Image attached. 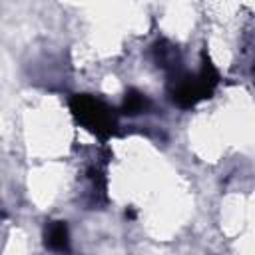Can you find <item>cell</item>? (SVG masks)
<instances>
[{
  "instance_id": "obj_3",
  "label": "cell",
  "mask_w": 255,
  "mask_h": 255,
  "mask_svg": "<svg viewBox=\"0 0 255 255\" xmlns=\"http://www.w3.org/2000/svg\"><path fill=\"white\" fill-rule=\"evenodd\" d=\"M44 243L48 249L64 253L70 249V231L66 221H48L44 227Z\"/></svg>"
},
{
  "instance_id": "obj_4",
  "label": "cell",
  "mask_w": 255,
  "mask_h": 255,
  "mask_svg": "<svg viewBox=\"0 0 255 255\" xmlns=\"http://www.w3.org/2000/svg\"><path fill=\"white\" fill-rule=\"evenodd\" d=\"M153 58L159 68L169 72V76L179 70V50L167 40H157L153 44Z\"/></svg>"
},
{
  "instance_id": "obj_6",
  "label": "cell",
  "mask_w": 255,
  "mask_h": 255,
  "mask_svg": "<svg viewBox=\"0 0 255 255\" xmlns=\"http://www.w3.org/2000/svg\"><path fill=\"white\" fill-rule=\"evenodd\" d=\"M253 80H255V64H253Z\"/></svg>"
},
{
  "instance_id": "obj_5",
  "label": "cell",
  "mask_w": 255,
  "mask_h": 255,
  "mask_svg": "<svg viewBox=\"0 0 255 255\" xmlns=\"http://www.w3.org/2000/svg\"><path fill=\"white\" fill-rule=\"evenodd\" d=\"M149 98L145 94H141L139 90H128L126 96H124V102H122V112L128 114V116H137V114H143L149 110Z\"/></svg>"
},
{
  "instance_id": "obj_1",
  "label": "cell",
  "mask_w": 255,
  "mask_h": 255,
  "mask_svg": "<svg viewBox=\"0 0 255 255\" xmlns=\"http://www.w3.org/2000/svg\"><path fill=\"white\" fill-rule=\"evenodd\" d=\"M217 84H219V72L209 60L207 52H203L201 68L197 72L189 74V72L177 70L175 74L169 76L167 92L173 104H177L179 108H193L201 100L209 98Z\"/></svg>"
},
{
  "instance_id": "obj_2",
  "label": "cell",
  "mask_w": 255,
  "mask_h": 255,
  "mask_svg": "<svg viewBox=\"0 0 255 255\" xmlns=\"http://www.w3.org/2000/svg\"><path fill=\"white\" fill-rule=\"evenodd\" d=\"M70 112L86 129H90L100 139H108L118 128V116L114 108H110L100 98L78 94L70 100Z\"/></svg>"
}]
</instances>
